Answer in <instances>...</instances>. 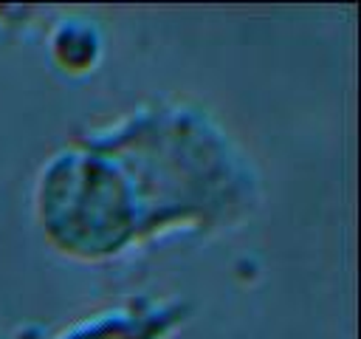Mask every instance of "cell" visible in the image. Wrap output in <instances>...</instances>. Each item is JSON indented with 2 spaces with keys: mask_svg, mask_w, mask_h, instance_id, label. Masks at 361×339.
<instances>
[{
  "mask_svg": "<svg viewBox=\"0 0 361 339\" xmlns=\"http://www.w3.org/2000/svg\"><path fill=\"white\" fill-rule=\"evenodd\" d=\"M155 336H161V325L155 328L147 319H102L65 339H155Z\"/></svg>",
  "mask_w": 361,
  "mask_h": 339,
  "instance_id": "6da1fadb",
  "label": "cell"
}]
</instances>
